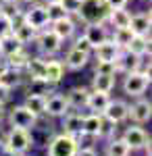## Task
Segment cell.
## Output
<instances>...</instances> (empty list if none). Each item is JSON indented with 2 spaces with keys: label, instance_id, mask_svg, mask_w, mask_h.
<instances>
[{
  "label": "cell",
  "instance_id": "cell-1",
  "mask_svg": "<svg viewBox=\"0 0 152 156\" xmlns=\"http://www.w3.org/2000/svg\"><path fill=\"white\" fill-rule=\"evenodd\" d=\"M108 12L110 6L106 0H81L79 4V11L73 17L77 23L90 25V23H106L108 19Z\"/></svg>",
  "mask_w": 152,
  "mask_h": 156
},
{
  "label": "cell",
  "instance_id": "cell-2",
  "mask_svg": "<svg viewBox=\"0 0 152 156\" xmlns=\"http://www.w3.org/2000/svg\"><path fill=\"white\" fill-rule=\"evenodd\" d=\"M4 144H6V150L13 152L15 156H21L25 154L31 144H34V137L29 135L27 129H17V127H11L6 137H4Z\"/></svg>",
  "mask_w": 152,
  "mask_h": 156
},
{
  "label": "cell",
  "instance_id": "cell-3",
  "mask_svg": "<svg viewBox=\"0 0 152 156\" xmlns=\"http://www.w3.org/2000/svg\"><path fill=\"white\" fill-rule=\"evenodd\" d=\"M150 85V73L142 71H131V73H125V79H123V92L131 98H140Z\"/></svg>",
  "mask_w": 152,
  "mask_h": 156
},
{
  "label": "cell",
  "instance_id": "cell-4",
  "mask_svg": "<svg viewBox=\"0 0 152 156\" xmlns=\"http://www.w3.org/2000/svg\"><path fill=\"white\" fill-rule=\"evenodd\" d=\"M77 148H79L77 137L69 133H59L48 144V156H75Z\"/></svg>",
  "mask_w": 152,
  "mask_h": 156
},
{
  "label": "cell",
  "instance_id": "cell-5",
  "mask_svg": "<svg viewBox=\"0 0 152 156\" xmlns=\"http://www.w3.org/2000/svg\"><path fill=\"white\" fill-rule=\"evenodd\" d=\"M35 44H38V50H40V54L42 56H54V54H59L60 48H63V40H60L50 27L46 29H42V31H38V36L34 40Z\"/></svg>",
  "mask_w": 152,
  "mask_h": 156
},
{
  "label": "cell",
  "instance_id": "cell-6",
  "mask_svg": "<svg viewBox=\"0 0 152 156\" xmlns=\"http://www.w3.org/2000/svg\"><path fill=\"white\" fill-rule=\"evenodd\" d=\"M23 21L29 27H34L35 31H42L46 29L50 21H48V12H46V4L44 2H31L29 9L23 11Z\"/></svg>",
  "mask_w": 152,
  "mask_h": 156
},
{
  "label": "cell",
  "instance_id": "cell-7",
  "mask_svg": "<svg viewBox=\"0 0 152 156\" xmlns=\"http://www.w3.org/2000/svg\"><path fill=\"white\" fill-rule=\"evenodd\" d=\"M38 115H34L29 108L25 106V104H19V106L11 108V112H9V123H11V127H17V129H34L35 125H38Z\"/></svg>",
  "mask_w": 152,
  "mask_h": 156
},
{
  "label": "cell",
  "instance_id": "cell-8",
  "mask_svg": "<svg viewBox=\"0 0 152 156\" xmlns=\"http://www.w3.org/2000/svg\"><path fill=\"white\" fill-rule=\"evenodd\" d=\"M121 140L125 142V144L131 148V150H144L146 146L150 144V137H148V133L144 131L142 127H138V125H129L127 129L123 131V135H121Z\"/></svg>",
  "mask_w": 152,
  "mask_h": 156
},
{
  "label": "cell",
  "instance_id": "cell-9",
  "mask_svg": "<svg viewBox=\"0 0 152 156\" xmlns=\"http://www.w3.org/2000/svg\"><path fill=\"white\" fill-rule=\"evenodd\" d=\"M127 112H129V104L125 100H108L106 108L102 110V117H104L106 121L119 125V123L127 121Z\"/></svg>",
  "mask_w": 152,
  "mask_h": 156
},
{
  "label": "cell",
  "instance_id": "cell-10",
  "mask_svg": "<svg viewBox=\"0 0 152 156\" xmlns=\"http://www.w3.org/2000/svg\"><path fill=\"white\" fill-rule=\"evenodd\" d=\"M127 119H131L136 125H144L152 119V104L150 100H136L131 106H129V112H127Z\"/></svg>",
  "mask_w": 152,
  "mask_h": 156
},
{
  "label": "cell",
  "instance_id": "cell-11",
  "mask_svg": "<svg viewBox=\"0 0 152 156\" xmlns=\"http://www.w3.org/2000/svg\"><path fill=\"white\" fill-rule=\"evenodd\" d=\"M56 36L65 42V40H71V37H75V31H77V21L73 19V17H63L59 21H52V23L48 25Z\"/></svg>",
  "mask_w": 152,
  "mask_h": 156
},
{
  "label": "cell",
  "instance_id": "cell-12",
  "mask_svg": "<svg viewBox=\"0 0 152 156\" xmlns=\"http://www.w3.org/2000/svg\"><path fill=\"white\" fill-rule=\"evenodd\" d=\"M142 60L144 56H138L129 50H123L119 54V58L115 60V67H117V73H131V71H138L142 67Z\"/></svg>",
  "mask_w": 152,
  "mask_h": 156
},
{
  "label": "cell",
  "instance_id": "cell-13",
  "mask_svg": "<svg viewBox=\"0 0 152 156\" xmlns=\"http://www.w3.org/2000/svg\"><path fill=\"white\" fill-rule=\"evenodd\" d=\"M121 52H123V50L119 48L110 37L104 40L102 44L94 46V50H92V54L96 56V60H110V62H115V60L119 58V54H121Z\"/></svg>",
  "mask_w": 152,
  "mask_h": 156
},
{
  "label": "cell",
  "instance_id": "cell-14",
  "mask_svg": "<svg viewBox=\"0 0 152 156\" xmlns=\"http://www.w3.org/2000/svg\"><path fill=\"white\" fill-rule=\"evenodd\" d=\"M83 27H85L83 29V36L92 44V48L110 37V31L106 29V23H90V25H83Z\"/></svg>",
  "mask_w": 152,
  "mask_h": 156
},
{
  "label": "cell",
  "instance_id": "cell-15",
  "mask_svg": "<svg viewBox=\"0 0 152 156\" xmlns=\"http://www.w3.org/2000/svg\"><path fill=\"white\" fill-rule=\"evenodd\" d=\"M65 112H69V104H67V100H65V94L52 92L50 96H46V110H44V115L63 117Z\"/></svg>",
  "mask_w": 152,
  "mask_h": 156
},
{
  "label": "cell",
  "instance_id": "cell-16",
  "mask_svg": "<svg viewBox=\"0 0 152 156\" xmlns=\"http://www.w3.org/2000/svg\"><path fill=\"white\" fill-rule=\"evenodd\" d=\"M65 65L63 60H48L46 58V67H44V73H42V79H46L48 83L56 85L65 79Z\"/></svg>",
  "mask_w": 152,
  "mask_h": 156
},
{
  "label": "cell",
  "instance_id": "cell-17",
  "mask_svg": "<svg viewBox=\"0 0 152 156\" xmlns=\"http://www.w3.org/2000/svg\"><path fill=\"white\" fill-rule=\"evenodd\" d=\"M83 127V115L79 112H65L63 115V133H69L73 137H79Z\"/></svg>",
  "mask_w": 152,
  "mask_h": 156
},
{
  "label": "cell",
  "instance_id": "cell-18",
  "mask_svg": "<svg viewBox=\"0 0 152 156\" xmlns=\"http://www.w3.org/2000/svg\"><path fill=\"white\" fill-rule=\"evenodd\" d=\"M90 56H92V54H85V52H81V50L71 48L69 52H67L63 65H65V69H69V71H81L83 67L90 62Z\"/></svg>",
  "mask_w": 152,
  "mask_h": 156
},
{
  "label": "cell",
  "instance_id": "cell-19",
  "mask_svg": "<svg viewBox=\"0 0 152 156\" xmlns=\"http://www.w3.org/2000/svg\"><path fill=\"white\" fill-rule=\"evenodd\" d=\"M150 11L148 12H138V15H131V21H129V29L136 34V36H150Z\"/></svg>",
  "mask_w": 152,
  "mask_h": 156
},
{
  "label": "cell",
  "instance_id": "cell-20",
  "mask_svg": "<svg viewBox=\"0 0 152 156\" xmlns=\"http://www.w3.org/2000/svg\"><path fill=\"white\" fill-rule=\"evenodd\" d=\"M27 79L25 77L23 71H19V69H11V67H6L4 71L0 73V85H4V87H9V90H15V87H19V85H23V81Z\"/></svg>",
  "mask_w": 152,
  "mask_h": 156
},
{
  "label": "cell",
  "instance_id": "cell-21",
  "mask_svg": "<svg viewBox=\"0 0 152 156\" xmlns=\"http://www.w3.org/2000/svg\"><path fill=\"white\" fill-rule=\"evenodd\" d=\"M88 94H90V90H88V87H81V85H77V87H71L69 92L65 94V100H67L69 108H75V110H79V108H85Z\"/></svg>",
  "mask_w": 152,
  "mask_h": 156
},
{
  "label": "cell",
  "instance_id": "cell-22",
  "mask_svg": "<svg viewBox=\"0 0 152 156\" xmlns=\"http://www.w3.org/2000/svg\"><path fill=\"white\" fill-rule=\"evenodd\" d=\"M108 100H110V96H108V94H104V92H96V90H92V92L88 94V102H85V108H88L90 112H96V115H102V110L106 108V104H108Z\"/></svg>",
  "mask_w": 152,
  "mask_h": 156
},
{
  "label": "cell",
  "instance_id": "cell-23",
  "mask_svg": "<svg viewBox=\"0 0 152 156\" xmlns=\"http://www.w3.org/2000/svg\"><path fill=\"white\" fill-rule=\"evenodd\" d=\"M13 36L17 37L23 46H27V44H31L35 40V36H38V31H35L34 27H29V25L25 23L23 19L21 21H17V23L13 25Z\"/></svg>",
  "mask_w": 152,
  "mask_h": 156
},
{
  "label": "cell",
  "instance_id": "cell-24",
  "mask_svg": "<svg viewBox=\"0 0 152 156\" xmlns=\"http://www.w3.org/2000/svg\"><path fill=\"white\" fill-rule=\"evenodd\" d=\"M100 127H102V115L90 112V115H85V117H83V127H81L83 135L98 137V135H100Z\"/></svg>",
  "mask_w": 152,
  "mask_h": 156
},
{
  "label": "cell",
  "instance_id": "cell-25",
  "mask_svg": "<svg viewBox=\"0 0 152 156\" xmlns=\"http://www.w3.org/2000/svg\"><path fill=\"white\" fill-rule=\"evenodd\" d=\"M129 21H131V12H129L127 9H110L108 19H106V23L110 25L113 29H119V27H129Z\"/></svg>",
  "mask_w": 152,
  "mask_h": 156
},
{
  "label": "cell",
  "instance_id": "cell-26",
  "mask_svg": "<svg viewBox=\"0 0 152 156\" xmlns=\"http://www.w3.org/2000/svg\"><path fill=\"white\" fill-rule=\"evenodd\" d=\"M117 83L115 75H104V73H94L92 77V90L96 92H104V94H110L113 87Z\"/></svg>",
  "mask_w": 152,
  "mask_h": 156
},
{
  "label": "cell",
  "instance_id": "cell-27",
  "mask_svg": "<svg viewBox=\"0 0 152 156\" xmlns=\"http://www.w3.org/2000/svg\"><path fill=\"white\" fill-rule=\"evenodd\" d=\"M54 92V85L48 83L42 77H29L27 79V94H38V96H48Z\"/></svg>",
  "mask_w": 152,
  "mask_h": 156
},
{
  "label": "cell",
  "instance_id": "cell-28",
  "mask_svg": "<svg viewBox=\"0 0 152 156\" xmlns=\"http://www.w3.org/2000/svg\"><path fill=\"white\" fill-rule=\"evenodd\" d=\"M125 50L133 52V54H138V56H146V54H150V36H133V37H131V42H129V46Z\"/></svg>",
  "mask_w": 152,
  "mask_h": 156
},
{
  "label": "cell",
  "instance_id": "cell-29",
  "mask_svg": "<svg viewBox=\"0 0 152 156\" xmlns=\"http://www.w3.org/2000/svg\"><path fill=\"white\" fill-rule=\"evenodd\" d=\"M44 67H46V56H29L23 73H25L27 79H29V77H42Z\"/></svg>",
  "mask_w": 152,
  "mask_h": 156
},
{
  "label": "cell",
  "instance_id": "cell-30",
  "mask_svg": "<svg viewBox=\"0 0 152 156\" xmlns=\"http://www.w3.org/2000/svg\"><path fill=\"white\" fill-rule=\"evenodd\" d=\"M0 48H2V56L6 58V56H11V54H15V52H19V50H23L25 46L17 40V37L13 36V31L9 34V36L0 37Z\"/></svg>",
  "mask_w": 152,
  "mask_h": 156
},
{
  "label": "cell",
  "instance_id": "cell-31",
  "mask_svg": "<svg viewBox=\"0 0 152 156\" xmlns=\"http://www.w3.org/2000/svg\"><path fill=\"white\" fill-rule=\"evenodd\" d=\"M25 106L29 108L34 115L38 117H42L44 115V110H46V96H38V94H27L25 96Z\"/></svg>",
  "mask_w": 152,
  "mask_h": 156
},
{
  "label": "cell",
  "instance_id": "cell-32",
  "mask_svg": "<svg viewBox=\"0 0 152 156\" xmlns=\"http://www.w3.org/2000/svg\"><path fill=\"white\" fill-rule=\"evenodd\" d=\"M136 36L129 27H119V29H113V34H110V40L117 44L121 50H125L129 46V42H131V37Z\"/></svg>",
  "mask_w": 152,
  "mask_h": 156
},
{
  "label": "cell",
  "instance_id": "cell-33",
  "mask_svg": "<svg viewBox=\"0 0 152 156\" xmlns=\"http://www.w3.org/2000/svg\"><path fill=\"white\" fill-rule=\"evenodd\" d=\"M106 154L108 156H129L131 154V148L121 137H110V142L106 146Z\"/></svg>",
  "mask_w": 152,
  "mask_h": 156
},
{
  "label": "cell",
  "instance_id": "cell-34",
  "mask_svg": "<svg viewBox=\"0 0 152 156\" xmlns=\"http://www.w3.org/2000/svg\"><path fill=\"white\" fill-rule=\"evenodd\" d=\"M29 56H31V54H27L25 48H23V50H19V52H15V54H11V56H6L4 62H6V67H11V69L23 71L25 65H27V60H29Z\"/></svg>",
  "mask_w": 152,
  "mask_h": 156
},
{
  "label": "cell",
  "instance_id": "cell-35",
  "mask_svg": "<svg viewBox=\"0 0 152 156\" xmlns=\"http://www.w3.org/2000/svg\"><path fill=\"white\" fill-rule=\"evenodd\" d=\"M46 12H48V21H50V23H52V21H59L63 17H69V15L65 12V9L60 6V2H48Z\"/></svg>",
  "mask_w": 152,
  "mask_h": 156
},
{
  "label": "cell",
  "instance_id": "cell-36",
  "mask_svg": "<svg viewBox=\"0 0 152 156\" xmlns=\"http://www.w3.org/2000/svg\"><path fill=\"white\" fill-rule=\"evenodd\" d=\"M11 31H13V19H11V15L0 9V37L9 36Z\"/></svg>",
  "mask_w": 152,
  "mask_h": 156
},
{
  "label": "cell",
  "instance_id": "cell-37",
  "mask_svg": "<svg viewBox=\"0 0 152 156\" xmlns=\"http://www.w3.org/2000/svg\"><path fill=\"white\" fill-rule=\"evenodd\" d=\"M94 73H104V75H117V67L110 60H96V71Z\"/></svg>",
  "mask_w": 152,
  "mask_h": 156
},
{
  "label": "cell",
  "instance_id": "cell-38",
  "mask_svg": "<svg viewBox=\"0 0 152 156\" xmlns=\"http://www.w3.org/2000/svg\"><path fill=\"white\" fill-rule=\"evenodd\" d=\"M71 48H75V50H81V52H85V54H92V44H90V42H88V40H85V36H77L75 37V40H73V46H71Z\"/></svg>",
  "mask_w": 152,
  "mask_h": 156
},
{
  "label": "cell",
  "instance_id": "cell-39",
  "mask_svg": "<svg viewBox=\"0 0 152 156\" xmlns=\"http://www.w3.org/2000/svg\"><path fill=\"white\" fill-rule=\"evenodd\" d=\"M59 2L69 17H75L77 11H79V4H81V0H59Z\"/></svg>",
  "mask_w": 152,
  "mask_h": 156
},
{
  "label": "cell",
  "instance_id": "cell-40",
  "mask_svg": "<svg viewBox=\"0 0 152 156\" xmlns=\"http://www.w3.org/2000/svg\"><path fill=\"white\" fill-rule=\"evenodd\" d=\"M115 131H117V125L110 123V121H106L104 117H102V127H100V135H98V137H106V140H110V137L115 135Z\"/></svg>",
  "mask_w": 152,
  "mask_h": 156
},
{
  "label": "cell",
  "instance_id": "cell-41",
  "mask_svg": "<svg viewBox=\"0 0 152 156\" xmlns=\"http://www.w3.org/2000/svg\"><path fill=\"white\" fill-rule=\"evenodd\" d=\"M9 100H11V90L4 87V85H0V106H4Z\"/></svg>",
  "mask_w": 152,
  "mask_h": 156
},
{
  "label": "cell",
  "instance_id": "cell-42",
  "mask_svg": "<svg viewBox=\"0 0 152 156\" xmlns=\"http://www.w3.org/2000/svg\"><path fill=\"white\" fill-rule=\"evenodd\" d=\"M75 156H98V154H96L94 148H77Z\"/></svg>",
  "mask_w": 152,
  "mask_h": 156
},
{
  "label": "cell",
  "instance_id": "cell-43",
  "mask_svg": "<svg viewBox=\"0 0 152 156\" xmlns=\"http://www.w3.org/2000/svg\"><path fill=\"white\" fill-rule=\"evenodd\" d=\"M106 2H108V6H110V9H125L129 0H106Z\"/></svg>",
  "mask_w": 152,
  "mask_h": 156
},
{
  "label": "cell",
  "instance_id": "cell-44",
  "mask_svg": "<svg viewBox=\"0 0 152 156\" xmlns=\"http://www.w3.org/2000/svg\"><path fill=\"white\" fill-rule=\"evenodd\" d=\"M6 69V62H4V58H0V73Z\"/></svg>",
  "mask_w": 152,
  "mask_h": 156
},
{
  "label": "cell",
  "instance_id": "cell-45",
  "mask_svg": "<svg viewBox=\"0 0 152 156\" xmlns=\"http://www.w3.org/2000/svg\"><path fill=\"white\" fill-rule=\"evenodd\" d=\"M17 2H25V4H31V2H40V0H17Z\"/></svg>",
  "mask_w": 152,
  "mask_h": 156
},
{
  "label": "cell",
  "instance_id": "cell-46",
  "mask_svg": "<svg viewBox=\"0 0 152 156\" xmlns=\"http://www.w3.org/2000/svg\"><path fill=\"white\" fill-rule=\"evenodd\" d=\"M4 119V106H0V121Z\"/></svg>",
  "mask_w": 152,
  "mask_h": 156
},
{
  "label": "cell",
  "instance_id": "cell-47",
  "mask_svg": "<svg viewBox=\"0 0 152 156\" xmlns=\"http://www.w3.org/2000/svg\"><path fill=\"white\" fill-rule=\"evenodd\" d=\"M44 4H48V2H59V0H42Z\"/></svg>",
  "mask_w": 152,
  "mask_h": 156
},
{
  "label": "cell",
  "instance_id": "cell-48",
  "mask_svg": "<svg viewBox=\"0 0 152 156\" xmlns=\"http://www.w3.org/2000/svg\"><path fill=\"white\" fill-rule=\"evenodd\" d=\"M0 58H4V56H2V48H0Z\"/></svg>",
  "mask_w": 152,
  "mask_h": 156
},
{
  "label": "cell",
  "instance_id": "cell-49",
  "mask_svg": "<svg viewBox=\"0 0 152 156\" xmlns=\"http://www.w3.org/2000/svg\"><path fill=\"white\" fill-rule=\"evenodd\" d=\"M0 2H9V0H0Z\"/></svg>",
  "mask_w": 152,
  "mask_h": 156
},
{
  "label": "cell",
  "instance_id": "cell-50",
  "mask_svg": "<svg viewBox=\"0 0 152 156\" xmlns=\"http://www.w3.org/2000/svg\"><path fill=\"white\" fill-rule=\"evenodd\" d=\"M21 156H25V154H21Z\"/></svg>",
  "mask_w": 152,
  "mask_h": 156
},
{
  "label": "cell",
  "instance_id": "cell-51",
  "mask_svg": "<svg viewBox=\"0 0 152 156\" xmlns=\"http://www.w3.org/2000/svg\"><path fill=\"white\" fill-rule=\"evenodd\" d=\"M148 2H150V0H148Z\"/></svg>",
  "mask_w": 152,
  "mask_h": 156
}]
</instances>
